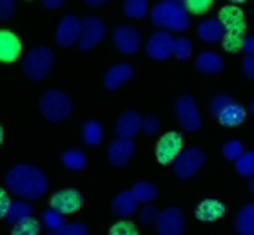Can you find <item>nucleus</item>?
Instances as JSON below:
<instances>
[{
    "label": "nucleus",
    "instance_id": "1",
    "mask_svg": "<svg viewBox=\"0 0 254 235\" xmlns=\"http://www.w3.org/2000/svg\"><path fill=\"white\" fill-rule=\"evenodd\" d=\"M5 187L11 193L22 199H40L48 192V176L37 167L18 165L9 170Z\"/></svg>",
    "mask_w": 254,
    "mask_h": 235
},
{
    "label": "nucleus",
    "instance_id": "2",
    "mask_svg": "<svg viewBox=\"0 0 254 235\" xmlns=\"http://www.w3.org/2000/svg\"><path fill=\"white\" fill-rule=\"evenodd\" d=\"M153 24L167 33H184L190 27V13L184 2L162 0L153 7Z\"/></svg>",
    "mask_w": 254,
    "mask_h": 235
},
{
    "label": "nucleus",
    "instance_id": "3",
    "mask_svg": "<svg viewBox=\"0 0 254 235\" xmlns=\"http://www.w3.org/2000/svg\"><path fill=\"white\" fill-rule=\"evenodd\" d=\"M40 110L46 120L60 123L73 114V99L62 91H48L40 98Z\"/></svg>",
    "mask_w": 254,
    "mask_h": 235
},
{
    "label": "nucleus",
    "instance_id": "4",
    "mask_svg": "<svg viewBox=\"0 0 254 235\" xmlns=\"http://www.w3.org/2000/svg\"><path fill=\"white\" fill-rule=\"evenodd\" d=\"M22 69L26 76H29L35 82H40L55 69V52L51 51V47H35L26 56Z\"/></svg>",
    "mask_w": 254,
    "mask_h": 235
},
{
    "label": "nucleus",
    "instance_id": "5",
    "mask_svg": "<svg viewBox=\"0 0 254 235\" xmlns=\"http://www.w3.org/2000/svg\"><path fill=\"white\" fill-rule=\"evenodd\" d=\"M176 120L189 132L200 131L201 127H203L200 109L196 105V99L190 94L180 96V98L176 99Z\"/></svg>",
    "mask_w": 254,
    "mask_h": 235
},
{
    "label": "nucleus",
    "instance_id": "6",
    "mask_svg": "<svg viewBox=\"0 0 254 235\" xmlns=\"http://www.w3.org/2000/svg\"><path fill=\"white\" fill-rule=\"evenodd\" d=\"M207 161V156L205 152L201 150V148H187L180 154V156L176 157L175 161V172L178 178L182 179H189L192 178L196 172H200L203 165Z\"/></svg>",
    "mask_w": 254,
    "mask_h": 235
},
{
    "label": "nucleus",
    "instance_id": "7",
    "mask_svg": "<svg viewBox=\"0 0 254 235\" xmlns=\"http://www.w3.org/2000/svg\"><path fill=\"white\" fill-rule=\"evenodd\" d=\"M84 35V18L76 15H65L57 29V42L60 47H71L80 44Z\"/></svg>",
    "mask_w": 254,
    "mask_h": 235
},
{
    "label": "nucleus",
    "instance_id": "8",
    "mask_svg": "<svg viewBox=\"0 0 254 235\" xmlns=\"http://www.w3.org/2000/svg\"><path fill=\"white\" fill-rule=\"evenodd\" d=\"M218 20L222 22V26L225 27V37L229 38H245V16L242 13L238 5H225L220 9V16Z\"/></svg>",
    "mask_w": 254,
    "mask_h": 235
},
{
    "label": "nucleus",
    "instance_id": "9",
    "mask_svg": "<svg viewBox=\"0 0 254 235\" xmlns=\"http://www.w3.org/2000/svg\"><path fill=\"white\" fill-rule=\"evenodd\" d=\"M156 230L160 235H182L186 232V214L176 206L162 210L156 221Z\"/></svg>",
    "mask_w": 254,
    "mask_h": 235
},
{
    "label": "nucleus",
    "instance_id": "10",
    "mask_svg": "<svg viewBox=\"0 0 254 235\" xmlns=\"http://www.w3.org/2000/svg\"><path fill=\"white\" fill-rule=\"evenodd\" d=\"M107 27L106 22L100 16H85L84 18V35L80 40V49L82 51H91L96 46H100L106 38Z\"/></svg>",
    "mask_w": 254,
    "mask_h": 235
},
{
    "label": "nucleus",
    "instance_id": "11",
    "mask_svg": "<svg viewBox=\"0 0 254 235\" xmlns=\"http://www.w3.org/2000/svg\"><path fill=\"white\" fill-rule=\"evenodd\" d=\"M184 152V136L178 132H167L160 138L158 145H156V157L162 165H169L175 163L176 157Z\"/></svg>",
    "mask_w": 254,
    "mask_h": 235
},
{
    "label": "nucleus",
    "instance_id": "12",
    "mask_svg": "<svg viewBox=\"0 0 254 235\" xmlns=\"http://www.w3.org/2000/svg\"><path fill=\"white\" fill-rule=\"evenodd\" d=\"M175 44H176V38L171 33L160 31V33H154L153 37L149 38L145 51H147V54L153 60L165 62V60H169L175 54Z\"/></svg>",
    "mask_w": 254,
    "mask_h": 235
},
{
    "label": "nucleus",
    "instance_id": "13",
    "mask_svg": "<svg viewBox=\"0 0 254 235\" xmlns=\"http://www.w3.org/2000/svg\"><path fill=\"white\" fill-rule=\"evenodd\" d=\"M113 40H115V46H117L118 51L124 52V54H136L143 44L142 33L132 26L117 27L115 35H113Z\"/></svg>",
    "mask_w": 254,
    "mask_h": 235
},
{
    "label": "nucleus",
    "instance_id": "14",
    "mask_svg": "<svg viewBox=\"0 0 254 235\" xmlns=\"http://www.w3.org/2000/svg\"><path fill=\"white\" fill-rule=\"evenodd\" d=\"M49 206L62 212L64 215L74 214V212H78V210L84 206V197H82V193H80L78 190H74V188L60 190V192H57L53 197H51Z\"/></svg>",
    "mask_w": 254,
    "mask_h": 235
},
{
    "label": "nucleus",
    "instance_id": "15",
    "mask_svg": "<svg viewBox=\"0 0 254 235\" xmlns=\"http://www.w3.org/2000/svg\"><path fill=\"white\" fill-rule=\"evenodd\" d=\"M143 131V118L136 110H127L118 118L117 123V134L122 140H132L138 136V132Z\"/></svg>",
    "mask_w": 254,
    "mask_h": 235
},
{
    "label": "nucleus",
    "instance_id": "16",
    "mask_svg": "<svg viewBox=\"0 0 254 235\" xmlns=\"http://www.w3.org/2000/svg\"><path fill=\"white\" fill-rule=\"evenodd\" d=\"M134 150H136L134 141L118 138V140L113 141L111 146H109V161H111L115 167H126L127 163L131 161V157L134 156Z\"/></svg>",
    "mask_w": 254,
    "mask_h": 235
},
{
    "label": "nucleus",
    "instance_id": "17",
    "mask_svg": "<svg viewBox=\"0 0 254 235\" xmlns=\"http://www.w3.org/2000/svg\"><path fill=\"white\" fill-rule=\"evenodd\" d=\"M132 76H134V67L132 65H129V63H117L104 76V84H106V87L109 91H117L124 84H127Z\"/></svg>",
    "mask_w": 254,
    "mask_h": 235
},
{
    "label": "nucleus",
    "instance_id": "18",
    "mask_svg": "<svg viewBox=\"0 0 254 235\" xmlns=\"http://www.w3.org/2000/svg\"><path fill=\"white\" fill-rule=\"evenodd\" d=\"M138 199L134 197L132 190H124L117 195V199L113 201V214L120 217V219H127L138 212Z\"/></svg>",
    "mask_w": 254,
    "mask_h": 235
},
{
    "label": "nucleus",
    "instance_id": "19",
    "mask_svg": "<svg viewBox=\"0 0 254 235\" xmlns=\"http://www.w3.org/2000/svg\"><path fill=\"white\" fill-rule=\"evenodd\" d=\"M227 214V206L216 199H205L196 208V219L201 223H214Z\"/></svg>",
    "mask_w": 254,
    "mask_h": 235
},
{
    "label": "nucleus",
    "instance_id": "20",
    "mask_svg": "<svg viewBox=\"0 0 254 235\" xmlns=\"http://www.w3.org/2000/svg\"><path fill=\"white\" fill-rule=\"evenodd\" d=\"M20 40L9 31H0V60L5 63L15 62L20 54Z\"/></svg>",
    "mask_w": 254,
    "mask_h": 235
},
{
    "label": "nucleus",
    "instance_id": "21",
    "mask_svg": "<svg viewBox=\"0 0 254 235\" xmlns=\"http://www.w3.org/2000/svg\"><path fill=\"white\" fill-rule=\"evenodd\" d=\"M198 35L207 44H222L223 38H225V27L222 26V22L218 18L203 20L198 26Z\"/></svg>",
    "mask_w": 254,
    "mask_h": 235
},
{
    "label": "nucleus",
    "instance_id": "22",
    "mask_svg": "<svg viewBox=\"0 0 254 235\" xmlns=\"http://www.w3.org/2000/svg\"><path fill=\"white\" fill-rule=\"evenodd\" d=\"M223 65H225V63H223V58L220 56L218 52H211V51L201 52L200 56H198V60H196V69L205 74L222 73Z\"/></svg>",
    "mask_w": 254,
    "mask_h": 235
},
{
    "label": "nucleus",
    "instance_id": "23",
    "mask_svg": "<svg viewBox=\"0 0 254 235\" xmlns=\"http://www.w3.org/2000/svg\"><path fill=\"white\" fill-rule=\"evenodd\" d=\"M33 206L26 201H15V203H11V208L5 215V219L9 221L13 226H18L22 223H27V221L33 219Z\"/></svg>",
    "mask_w": 254,
    "mask_h": 235
},
{
    "label": "nucleus",
    "instance_id": "24",
    "mask_svg": "<svg viewBox=\"0 0 254 235\" xmlns=\"http://www.w3.org/2000/svg\"><path fill=\"white\" fill-rule=\"evenodd\" d=\"M245 116H247V110H245L240 103H236V101H234L233 105H229L227 109L218 116V120H220V123H222V125L236 127V125H242V123H244Z\"/></svg>",
    "mask_w": 254,
    "mask_h": 235
},
{
    "label": "nucleus",
    "instance_id": "25",
    "mask_svg": "<svg viewBox=\"0 0 254 235\" xmlns=\"http://www.w3.org/2000/svg\"><path fill=\"white\" fill-rule=\"evenodd\" d=\"M236 230L240 235H254V203L245 204L236 217Z\"/></svg>",
    "mask_w": 254,
    "mask_h": 235
},
{
    "label": "nucleus",
    "instance_id": "26",
    "mask_svg": "<svg viewBox=\"0 0 254 235\" xmlns=\"http://www.w3.org/2000/svg\"><path fill=\"white\" fill-rule=\"evenodd\" d=\"M132 193H134V197L138 199V203L151 204L154 199H158L160 190H158L156 185L147 183V181H142V183H136L134 187H132Z\"/></svg>",
    "mask_w": 254,
    "mask_h": 235
},
{
    "label": "nucleus",
    "instance_id": "27",
    "mask_svg": "<svg viewBox=\"0 0 254 235\" xmlns=\"http://www.w3.org/2000/svg\"><path fill=\"white\" fill-rule=\"evenodd\" d=\"M124 11L129 18H134V20H140V18H145L149 15V2L147 0H127L126 5H124Z\"/></svg>",
    "mask_w": 254,
    "mask_h": 235
},
{
    "label": "nucleus",
    "instance_id": "28",
    "mask_svg": "<svg viewBox=\"0 0 254 235\" xmlns=\"http://www.w3.org/2000/svg\"><path fill=\"white\" fill-rule=\"evenodd\" d=\"M84 141L89 146L100 145L104 141V127L98 121H87L84 125Z\"/></svg>",
    "mask_w": 254,
    "mask_h": 235
},
{
    "label": "nucleus",
    "instance_id": "29",
    "mask_svg": "<svg viewBox=\"0 0 254 235\" xmlns=\"http://www.w3.org/2000/svg\"><path fill=\"white\" fill-rule=\"evenodd\" d=\"M62 163L71 170H84L87 167V156L82 150H67L64 152Z\"/></svg>",
    "mask_w": 254,
    "mask_h": 235
},
{
    "label": "nucleus",
    "instance_id": "30",
    "mask_svg": "<svg viewBox=\"0 0 254 235\" xmlns=\"http://www.w3.org/2000/svg\"><path fill=\"white\" fill-rule=\"evenodd\" d=\"M42 221H44V225L48 226L51 232H60L64 226L67 225V223H65V215H64L62 212H59V210H55V208L46 210L44 215H42Z\"/></svg>",
    "mask_w": 254,
    "mask_h": 235
},
{
    "label": "nucleus",
    "instance_id": "31",
    "mask_svg": "<svg viewBox=\"0 0 254 235\" xmlns=\"http://www.w3.org/2000/svg\"><path fill=\"white\" fill-rule=\"evenodd\" d=\"M236 172L244 178H253L254 176V150L245 152L244 156L240 157V161H236Z\"/></svg>",
    "mask_w": 254,
    "mask_h": 235
},
{
    "label": "nucleus",
    "instance_id": "32",
    "mask_svg": "<svg viewBox=\"0 0 254 235\" xmlns=\"http://www.w3.org/2000/svg\"><path fill=\"white\" fill-rule=\"evenodd\" d=\"M234 103V98L231 96V94H218L216 98L212 99L211 105H209V110H211L212 116H220L223 112V110L227 109L229 105Z\"/></svg>",
    "mask_w": 254,
    "mask_h": 235
},
{
    "label": "nucleus",
    "instance_id": "33",
    "mask_svg": "<svg viewBox=\"0 0 254 235\" xmlns=\"http://www.w3.org/2000/svg\"><path fill=\"white\" fill-rule=\"evenodd\" d=\"M245 154V146L242 141L234 140V141H229L227 145L223 146V156L227 157L229 161H240V157Z\"/></svg>",
    "mask_w": 254,
    "mask_h": 235
},
{
    "label": "nucleus",
    "instance_id": "34",
    "mask_svg": "<svg viewBox=\"0 0 254 235\" xmlns=\"http://www.w3.org/2000/svg\"><path fill=\"white\" fill-rule=\"evenodd\" d=\"M175 56L180 58V60H189V58L192 56V42H190L189 38H186V37L176 38Z\"/></svg>",
    "mask_w": 254,
    "mask_h": 235
},
{
    "label": "nucleus",
    "instance_id": "35",
    "mask_svg": "<svg viewBox=\"0 0 254 235\" xmlns=\"http://www.w3.org/2000/svg\"><path fill=\"white\" fill-rule=\"evenodd\" d=\"M11 235H40V223L37 219H31L27 223H22V225L15 226Z\"/></svg>",
    "mask_w": 254,
    "mask_h": 235
},
{
    "label": "nucleus",
    "instance_id": "36",
    "mask_svg": "<svg viewBox=\"0 0 254 235\" xmlns=\"http://www.w3.org/2000/svg\"><path fill=\"white\" fill-rule=\"evenodd\" d=\"M109 235H140L136 230V226L129 223V221H118L111 226Z\"/></svg>",
    "mask_w": 254,
    "mask_h": 235
},
{
    "label": "nucleus",
    "instance_id": "37",
    "mask_svg": "<svg viewBox=\"0 0 254 235\" xmlns=\"http://www.w3.org/2000/svg\"><path fill=\"white\" fill-rule=\"evenodd\" d=\"M158 217H160V210L156 206H153V203L145 204L142 208V212H140V221H142L143 225H156Z\"/></svg>",
    "mask_w": 254,
    "mask_h": 235
},
{
    "label": "nucleus",
    "instance_id": "38",
    "mask_svg": "<svg viewBox=\"0 0 254 235\" xmlns=\"http://www.w3.org/2000/svg\"><path fill=\"white\" fill-rule=\"evenodd\" d=\"M184 4H186V9L189 11V13L200 15V13H205V11L211 9L212 0H186Z\"/></svg>",
    "mask_w": 254,
    "mask_h": 235
},
{
    "label": "nucleus",
    "instance_id": "39",
    "mask_svg": "<svg viewBox=\"0 0 254 235\" xmlns=\"http://www.w3.org/2000/svg\"><path fill=\"white\" fill-rule=\"evenodd\" d=\"M16 13V2L15 0H2L0 2V20L9 22Z\"/></svg>",
    "mask_w": 254,
    "mask_h": 235
},
{
    "label": "nucleus",
    "instance_id": "40",
    "mask_svg": "<svg viewBox=\"0 0 254 235\" xmlns=\"http://www.w3.org/2000/svg\"><path fill=\"white\" fill-rule=\"evenodd\" d=\"M160 127H162V123H160V120L156 118V116L151 114V116H145V118H143V132L149 134V136L158 134Z\"/></svg>",
    "mask_w": 254,
    "mask_h": 235
},
{
    "label": "nucleus",
    "instance_id": "41",
    "mask_svg": "<svg viewBox=\"0 0 254 235\" xmlns=\"http://www.w3.org/2000/svg\"><path fill=\"white\" fill-rule=\"evenodd\" d=\"M60 235H87V226L82 223H71L60 230Z\"/></svg>",
    "mask_w": 254,
    "mask_h": 235
},
{
    "label": "nucleus",
    "instance_id": "42",
    "mask_svg": "<svg viewBox=\"0 0 254 235\" xmlns=\"http://www.w3.org/2000/svg\"><path fill=\"white\" fill-rule=\"evenodd\" d=\"M244 71H245V74H247V78L254 80V56L244 58Z\"/></svg>",
    "mask_w": 254,
    "mask_h": 235
},
{
    "label": "nucleus",
    "instance_id": "43",
    "mask_svg": "<svg viewBox=\"0 0 254 235\" xmlns=\"http://www.w3.org/2000/svg\"><path fill=\"white\" fill-rule=\"evenodd\" d=\"M0 201H2L0 215H2V217H5V215H7V212H9V208H11V203H9V199H7V195H5V190H2V193H0Z\"/></svg>",
    "mask_w": 254,
    "mask_h": 235
},
{
    "label": "nucleus",
    "instance_id": "44",
    "mask_svg": "<svg viewBox=\"0 0 254 235\" xmlns=\"http://www.w3.org/2000/svg\"><path fill=\"white\" fill-rule=\"evenodd\" d=\"M244 51L247 52V56H254V37L244 38Z\"/></svg>",
    "mask_w": 254,
    "mask_h": 235
},
{
    "label": "nucleus",
    "instance_id": "45",
    "mask_svg": "<svg viewBox=\"0 0 254 235\" xmlns=\"http://www.w3.org/2000/svg\"><path fill=\"white\" fill-rule=\"evenodd\" d=\"M48 9H59V7H64L65 5V0H44L42 2Z\"/></svg>",
    "mask_w": 254,
    "mask_h": 235
},
{
    "label": "nucleus",
    "instance_id": "46",
    "mask_svg": "<svg viewBox=\"0 0 254 235\" xmlns=\"http://www.w3.org/2000/svg\"><path fill=\"white\" fill-rule=\"evenodd\" d=\"M85 4L89 5V7H100V5L107 4V2H106V0H87Z\"/></svg>",
    "mask_w": 254,
    "mask_h": 235
},
{
    "label": "nucleus",
    "instance_id": "47",
    "mask_svg": "<svg viewBox=\"0 0 254 235\" xmlns=\"http://www.w3.org/2000/svg\"><path fill=\"white\" fill-rule=\"evenodd\" d=\"M249 190H251V193H254V178L251 179V183H249Z\"/></svg>",
    "mask_w": 254,
    "mask_h": 235
},
{
    "label": "nucleus",
    "instance_id": "48",
    "mask_svg": "<svg viewBox=\"0 0 254 235\" xmlns=\"http://www.w3.org/2000/svg\"><path fill=\"white\" fill-rule=\"evenodd\" d=\"M249 112L254 116V101H253V103H251V107H249Z\"/></svg>",
    "mask_w": 254,
    "mask_h": 235
},
{
    "label": "nucleus",
    "instance_id": "49",
    "mask_svg": "<svg viewBox=\"0 0 254 235\" xmlns=\"http://www.w3.org/2000/svg\"><path fill=\"white\" fill-rule=\"evenodd\" d=\"M48 235H60V232H49Z\"/></svg>",
    "mask_w": 254,
    "mask_h": 235
}]
</instances>
